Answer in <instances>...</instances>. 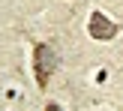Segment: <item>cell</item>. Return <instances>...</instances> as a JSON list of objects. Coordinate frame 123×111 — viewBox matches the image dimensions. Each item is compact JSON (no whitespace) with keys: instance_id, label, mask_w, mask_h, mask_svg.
Listing matches in <instances>:
<instances>
[{"instance_id":"obj_1","label":"cell","mask_w":123,"mask_h":111,"mask_svg":"<svg viewBox=\"0 0 123 111\" xmlns=\"http://www.w3.org/2000/svg\"><path fill=\"white\" fill-rule=\"evenodd\" d=\"M54 69H57V51L51 45H36V51H33V72H36V84L42 90L48 87V78H51Z\"/></svg>"},{"instance_id":"obj_2","label":"cell","mask_w":123,"mask_h":111,"mask_svg":"<svg viewBox=\"0 0 123 111\" xmlns=\"http://www.w3.org/2000/svg\"><path fill=\"white\" fill-rule=\"evenodd\" d=\"M87 30H90V36L93 39H102V42H108V39H114V33H117V24H111L102 12H93L90 15V24H87Z\"/></svg>"},{"instance_id":"obj_3","label":"cell","mask_w":123,"mask_h":111,"mask_svg":"<svg viewBox=\"0 0 123 111\" xmlns=\"http://www.w3.org/2000/svg\"><path fill=\"white\" fill-rule=\"evenodd\" d=\"M45 111H60V105H57V102H48V105H45Z\"/></svg>"}]
</instances>
